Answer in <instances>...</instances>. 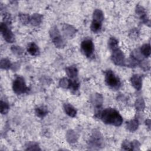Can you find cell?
<instances>
[{"mask_svg": "<svg viewBox=\"0 0 151 151\" xmlns=\"http://www.w3.org/2000/svg\"><path fill=\"white\" fill-rule=\"evenodd\" d=\"M111 59L114 64L119 66H124L126 58L123 52L119 48L111 51Z\"/></svg>", "mask_w": 151, "mask_h": 151, "instance_id": "obj_6", "label": "cell"}, {"mask_svg": "<svg viewBox=\"0 0 151 151\" xmlns=\"http://www.w3.org/2000/svg\"><path fill=\"white\" fill-rule=\"evenodd\" d=\"M0 66L2 69L8 70L12 67V64L8 59L2 58L0 61Z\"/></svg>", "mask_w": 151, "mask_h": 151, "instance_id": "obj_26", "label": "cell"}, {"mask_svg": "<svg viewBox=\"0 0 151 151\" xmlns=\"http://www.w3.org/2000/svg\"><path fill=\"white\" fill-rule=\"evenodd\" d=\"M27 51L32 56H37L40 54L39 48L34 42H30L28 44Z\"/></svg>", "mask_w": 151, "mask_h": 151, "instance_id": "obj_13", "label": "cell"}, {"mask_svg": "<svg viewBox=\"0 0 151 151\" xmlns=\"http://www.w3.org/2000/svg\"><path fill=\"white\" fill-rule=\"evenodd\" d=\"M104 20V14L102 11L99 9H96L93 14V21L102 23Z\"/></svg>", "mask_w": 151, "mask_h": 151, "instance_id": "obj_15", "label": "cell"}, {"mask_svg": "<svg viewBox=\"0 0 151 151\" xmlns=\"http://www.w3.org/2000/svg\"><path fill=\"white\" fill-rule=\"evenodd\" d=\"M66 137L68 142L70 143H74L77 141V136L76 133L73 130H71L67 132Z\"/></svg>", "mask_w": 151, "mask_h": 151, "instance_id": "obj_23", "label": "cell"}, {"mask_svg": "<svg viewBox=\"0 0 151 151\" xmlns=\"http://www.w3.org/2000/svg\"><path fill=\"white\" fill-rule=\"evenodd\" d=\"M145 107V101L142 97L138 98L135 102V107L137 111H142Z\"/></svg>", "mask_w": 151, "mask_h": 151, "instance_id": "obj_25", "label": "cell"}, {"mask_svg": "<svg viewBox=\"0 0 151 151\" xmlns=\"http://www.w3.org/2000/svg\"><path fill=\"white\" fill-rule=\"evenodd\" d=\"M4 23L6 24V22H10L11 21V17L9 14H5L4 17Z\"/></svg>", "mask_w": 151, "mask_h": 151, "instance_id": "obj_36", "label": "cell"}, {"mask_svg": "<svg viewBox=\"0 0 151 151\" xmlns=\"http://www.w3.org/2000/svg\"><path fill=\"white\" fill-rule=\"evenodd\" d=\"M96 116L99 117L103 123L115 126H120L123 122V118L119 111L113 108L99 110L96 113Z\"/></svg>", "mask_w": 151, "mask_h": 151, "instance_id": "obj_1", "label": "cell"}, {"mask_svg": "<svg viewBox=\"0 0 151 151\" xmlns=\"http://www.w3.org/2000/svg\"><path fill=\"white\" fill-rule=\"evenodd\" d=\"M101 27H102V23L92 21L90 28H91V30L93 32L97 33V32H100V30L101 29Z\"/></svg>", "mask_w": 151, "mask_h": 151, "instance_id": "obj_24", "label": "cell"}, {"mask_svg": "<svg viewBox=\"0 0 151 151\" xmlns=\"http://www.w3.org/2000/svg\"><path fill=\"white\" fill-rule=\"evenodd\" d=\"M19 19V21L23 24H27L29 22H30L31 17L27 14L24 13H20L18 15Z\"/></svg>", "mask_w": 151, "mask_h": 151, "instance_id": "obj_27", "label": "cell"}, {"mask_svg": "<svg viewBox=\"0 0 151 151\" xmlns=\"http://www.w3.org/2000/svg\"><path fill=\"white\" fill-rule=\"evenodd\" d=\"M81 51L87 57H90L93 54L94 47L93 42L90 39H86L81 44Z\"/></svg>", "mask_w": 151, "mask_h": 151, "instance_id": "obj_7", "label": "cell"}, {"mask_svg": "<svg viewBox=\"0 0 151 151\" xmlns=\"http://www.w3.org/2000/svg\"><path fill=\"white\" fill-rule=\"evenodd\" d=\"M64 111L65 113L71 117H74L76 116L77 111L76 109L69 103H65L63 106Z\"/></svg>", "mask_w": 151, "mask_h": 151, "instance_id": "obj_14", "label": "cell"}, {"mask_svg": "<svg viewBox=\"0 0 151 151\" xmlns=\"http://www.w3.org/2000/svg\"><path fill=\"white\" fill-rule=\"evenodd\" d=\"M139 64L141 66V67L145 71L149 70L150 68V63L149 61H147L146 60H143L142 61H141Z\"/></svg>", "mask_w": 151, "mask_h": 151, "instance_id": "obj_33", "label": "cell"}, {"mask_svg": "<svg viewBox=\"0 0 151 151\" xmlns=\"http://www.w3.org/2000/svg\"><path fill=\"white\" fill-rule=\"evenodd\" d=\"M62 30L64 36L68 38H73L76 34V28L68 24H64L63 25Z\"/></svg>", "mask_w": 151, "mask_h": 151, "instance_id": "obj_9", "label": "cell"}, {"mask_svg": "<svg viewBox=\"0 0 151 151\" xmlns=\"http://www.w3.org/2000/svg\"><path fill=\"white\" fill-rule=\"evenodd\" d=\"M122 149L124 150H132L133 147L132 142H129L127 140L123 141L122 145Z\"/></svg>", "mask_w": 151, "mask_h": 151, "instance_id": "obj_30", "label": "cell"}, {"mask_svg": "<svg viewBox=\"0 0 151 151\" xmlns=\"http://www.w3.org/2000/svg\"><path fill=\"white\" fill-rule=\"evenodd\" d=\"M11 51L14 54L18 55H21L24 52V50L21 47L16 45H13L11 47Z\"/></svg>", "mask_w": 151, "mask_h": 151, "instance_id": "obj_31", "label": "cell"}, {"mask_svg": "<svg viewBox=\"0 0 151 151\" xmlns=\"http://www.w3.org/2000/svg\"><path fill=\"white\" fill-rule=\"evenodd\" d=\"M70 84L71 80H69L65 77L61 78L59 81L60 86L63 88H70Z\"/></svg>", "mask_w": 151, "mask_h": 151, "instance_id": "obj_28", "label": "cell"}, {"mask_svg": "<svg viewBox=\"0 0 151 151\" xmlns=\"http://www.w3.org/2000/svg\"><path fill=\"white\" fill-rule=\"evenodd\" d=\"M108 46L111 51L119 48L118 40L114 37H110L108 41Z\"/></svg>", "mask_w": 151, "mask_h": 151, "instance_id": "obj_21", "label": "cell"}, {"mask_svg": "<svg viewBox=\"0 0 151 151\" xmlns=\"http://www.w3.org/2000/svg\"><path fill=\"white\" fill-rule=\"evenodd\" d=\"M9 109V104L2 100L1 101V113L2 114H5L8 113Z\"/></svg>", "mask_w": 151, "mask_h": 151, "instance_id": "obj_29", "label": "cell"}, {"mask_svg": "<svg viewBox=\"0 0 151 151\" xmlns=\"http://www.w3.org/2000/svg\"><path fill=\"white\" fill-rule=\"evenodd\" d=\"M126 126H127V129L130 132H134L135 130H136L138 128L139 122H138L137 119H134L127 122Z\"/></svg>", "mask_w": 151, "mask_h": 151, "instance_id": "obj_18", "label": "cell"}, {"mask_svg": "<svg viewBox=\"0 0 151 151\" xmlns=\"http://www.w3.org/2000/svg\"><path fill=\"white\" fill-rule=\"evenodd\" d=\"M80 87L79 82L76 80H74L73 81H71L70 88L73 91H77Z\"/></svg>", "mask_w": 151, "mask_h": 151, "instance_id": "obj_34", "label": "cell"}, {"mask_svg": "<svg viewBox=\"0 0 151 151\" xmlns=\"http://www.w3.org/2000/svg\"><path fill=\"white\" fill-rule=\"evenodd\" d=\"M132 147H133V150H139V146H140V143L137 140H133L132 142Z\"/></svg>", "mask_w": 151, "mask_h": 151, "instance_id": "obj_35", "label": "cell"}, {"mask_svg": "<svg viewBox=\"0 0 151 151\" xmlns=\"http://www.w3.org/2000/svg\"><path fill=\"white\" fill-rule=\"evenodd\" d=\"M12 88L17 94H22L27 91L28 88L22 77L18 76L15 78L12 84Z\"/></svg>", "mask_w": 151, "mask_h": 151, "instance_id": "obj_4", "label": "cell"}, {"mask_svg": "<svg viewBox=\"0 0 151 151\" xmlns=\"http://www.w3.org/2000/svg\"><path fill=\"white\" fill-rule=\"evenodd\" d=\"M47 113L48 109L45 106H40L35 109V114L40 118H43L47 114Z\"/></svg>", "mask_w": 151, "mask_h": 151, "instance_id": "obj_20", "label": "cell"}, {"mask_svg": "<svg viewBox=\"0 0 151 151\" xmlns=\"http://www.w3.org/2000/svg\"><path fill=\"white\" fill-rule=\"evenodd\" d=\"M65 71L69 78L74 79L77 77L78 70L76 67L70 66L65 68Z\"/></svg>", "mask_w": 151, "mask_h": 151, "instance_id": "obj_16", "label": "cell"}, {"mask_svg": "<svg viewBox=\"0 0 151 151\" xmlns=\"http://www.w3.org/2000/svg\"><path fill=\"white\" fill-rule=\"evenodd\" d=\"M91 101L95 107L100 109L103 103V97L100 94H94L91 98Z\"/></svg>", "mask_w": 151, "mask_h": 151, "instance_id": "obj_12", "label": "cell"}, {"mask_svg": "<svg viewBox=\"0 0 151 151\" xmlns=\"http://www.w3.org/2000/svg\"><path fill=\"white\" fill-rule=\"evenodd\" d=\"M105 81L107 86L114 90H118L121 86L120 80L110 70L105 72Z\"/></svg>", "mask_w": 151, "mask_h": 151, "instance_id": "obj_2", "label": "cell"}, {"mask_svg": "<svg viewBox=\"0 0 151 151\" xmlns=\"http://www.w3.org/2000/svg\"><path fill=\"white\" fill-rule=\"evenodd\" d=\"M27 148L26 150H40L39 148L38 145L37 143L35 142H29L28 143L27 146Z\"/></svg>", "mask_w": 151, "mask_h": 151, "instance_id": "obj_32", "label": "cell"}, {"mask_svg": "<svg viewBox=\"0 0 151 151\" xmlns=\"http://www.w3.org/2000/svg\"><path fill=\"white\" fill-rule=\"evenodd\" d=\"M42 19V15L40 14H34L31 17L30 23L32 25L38 26L40 24Z\"/></svg>", "mask_w": 151, "mask_h": 151, "instance_id": "obj_17", "label": "cell"}, {"mask_svg": "<svg viewBox=\"0 0 151 151\" xmlns=\"http://www.w3.org/2000/svg\"><path fill=\"white\" fill-rule=\"evenodd\" d=\"M132 85L137 90H140L142 86V78L139 74H134L130 78Z\"/></svg>", "mask_w": 151, "mask_h": 151, "instance_id": "obj_11", "label": "cell"}, {"mask_svg": "<svg viewBox=\"0 0 151 151\" xmlns=\"http://www.w3.org/2000/svg\"><path fill=\"white\" fill-rule=\"evenodd\" d=\"M136 13L140 16V19L145 24H149V19L146 14L145 9L141 5H137L136 7Z\"/></svg>", "mask_w": 151, "mask_h": 151, "instance_id": "obj_10", "label": "cell"}, {"mask_svg": "<svg viewBox=\"0 0 151 151\" xmlns=\"http://www.w3.org/2000/svg\"><path fill=\"white\" fill-rule=\"evenodd\" d=\"M139 64V62L137 61L136 60L133 58V57H130L128 59H126L124 63V66L129 67H135Z\"/></svg>", "mask_w": 151, "mask_h": 151, "instance_id": "obj_22", "label": "cell"}, {"mask_svg": "<svg viewBox=\"0 0 151 151\" xmlns=\"http://www.w3.org/2000/svg\"><path fill=\"white\" fill-rule=\"evenodd\" d=\"M50 35L52 42L57 48H62L65 45V42L62 37L57 27H52L50 30Z\"/></svg>", "mask_w": 151, "mask_h": 151, "instance_id": "obj_3", "label": "cell"}, {"mask_svg": "<svg viewBox=\"0 0 151 151\" xmlns=\"http://www.w3.org/2000/svg\"><path fill=\"white\" fill-rule=\"evenodd\" d=\"M0 30L4 40L6 42L9 43H12L15 41L14 35L11 30L8 28L6 24L1 22L0 25Z\"/></svg>", "mask_w": 151, "mask_h": 151, "instance_id": "obj_8", "label": "cell"}, {"mask_svg": "<svg viewBox=\"0 0 151 151\" xmlns=\"http://www.w3.org/2000/svg\"><path fill=\"white\" fill-rule=\"evenodd\" d=\"M102 136L99 131L94 130L88 141V147L90 149H99L102 145Z\"/></svg>", "mask_w": 151, "mask_h": 151, "instance_id": "obj_5", "label": "cell"}, {"mask_svg": "<svg viewBox=\"0 0 151 151\" xmlns=\"http://www.w3.org/2000/svg\"><path fill=\"white\" fill-rule=\"evenodd\" d=\"M140 51L142 54V55L147 58L149 57L150 55V45L149 44H143L140 50Z\"/></svg>", "mask_w": 151, "mask_h": 151, "instance_id": "obj_19", "label": "cell"}]
</instances>
